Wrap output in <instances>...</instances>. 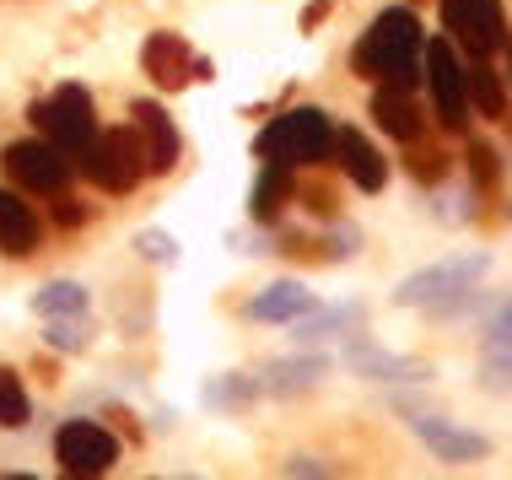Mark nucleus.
<instances>
[{"label": "nucleus", "instance_id": "obj_1", "mask_svg": "<svg viewBox=\"0 0 512 480\" xmlns=\"http://www.w3.org/2000/svg\"><path fill=\"white\" fill-rule=\"evenodd\" d=\"M421 49H426V38H421V22H415V11L394 6V11H383V17L367 27V38L356 44L351 65H356V76L410 92L415 81H421Z\"/></svg>", "mask_w": 512, "mask_h": 480}, {"label": "nucleus", "instance_id": "obj_2", "mask_svg": "<svg viewBox=\"0 0 512 480\" xmlns=\"http://www.w3.org/2000/svg\"><path fill=\"white\" fill-rule=\"evenodd\" d=\"M329 141H335V125H329L324 108H292V114L270 119L259 130L254 152L265 162H286V168H302V162H324Z\"/></svg>", "mask_w": 512, "mask_h": 480}, {"label": "nucleus", "instance_id": "obj_3", "mask_svg": "<svg viewBox=\"0 0 512 480\" xmlns=\"http://www.w3.org/2000/svg\"><path fill=\"white\" fill-rule=\"evenodd\" d=\"M33 119L38 130H44V141L49 146H60L65 157H81L92 141H98V108H92V92L87 87H60L54 98H44V103H33Z\"/></svg>", "mask_w": 512, "mask_h": 480}, {"label": "nucleus", "instance_id": "obj_4", "mask_svg": "<svg viewBox=\"0 0 512 480\" xmlns=\"http://www.w3.org/2000/svg\"><path fill=\"white\" fill-rule=\"evenodd\" d=\"M76 162H81V173H87L103 195H130V189L141 184V173H146V152H141L135 125L130 130H108V135L98 130V141H92Z\"/></svg>", "mask_w": 512, "mask_h": 480}, {"label": "nucleus", "instance_id": "obj_5", "mask_svg": "<svg viewBox=\"0 0 512 480\" xmlns=\"http://www.w3.org/2000/svg\"><path fill=\"white\" fill-rule=\"evenodd\" d=\"M480 276H486V254L442 259V265H426V270H415V276L399 281L394 303L399 308H442V303H453L459 292H469Z\"/></svg>", "mask_w": 512, "mask_h": 480}, {"label": "nucleus", "instance_id": "obj_6", "mask_svg": "<svg viewBox=\"0 0 512 480\" xmlns=\"http://www.w3.org/2000/svg\"><path fill=\"white\" fill-rule=\"evenodd\" d=\"M0 168H6V178L17 189H27V195H60V189L71 184L76 162L49 141H11L6 152H0Z\"/></svg>", "mask_w": 512, "mask_h": 480}, {"label": "nucleus", "instance_id": "obj_7", "mask_svg": "<svg viewBox=\"0 0 512 480\" xmlns=\"http://www.w3.org/2000/svg\"><path fill=\"white\" fill-rule=\"evenodd\" d=\"M442 27H448L475 60H491V54L507 44L502 0H442Z\"/></svg>", "mask_w": 512, "mask_h": 480}, {"label": "nucleus", "instance_id": "obj_8", "mask_svg": "<svg viewBox=\"0 0 512 480\" xmlns=\"http://www.w3.org/2000/svg\"><path fill=\"white\" fill-rule=\"evenodd\" d=\"M421 54H426V87H432L442 130H464L469 125V98H464V65H459V54H453L448 38H432Z\"/></svg>", "mask_w": 512, "mask_h": 480}, {"label": "nucleus", "instance_id": "obj_9", "mask_svg": "<svg viewBox=\"0 0 512 480\" xmlns=\"http://www.w3.org/2000/svg\"><path fill=\"white\" fill-rule=\"evenodd\" d=\"M141 65H146V76L157 81L162 92L189 87L195 76L211 81V60H195V54H189V44H184L178 33H151L146 49H141Z\"/></svg>", "mask_w": 512, "mask_h": 480}, {"label": "nucleus", "instance_id": "obj_10", "mask_svg": "<svg viewBox=\"0 0 512 480\" xmlns=\"http://www.w3.org/2000/svg\"><path fill=\"white\" fill-rule=\"evenodd\" d=\"M54 454H60L65 470L103 475L108 464L119 459V443H114V432L98 427V421H65V427L54 432Z\"/></svg>", "mask_w": 512, "mask_h": 480}, {"label": "nucleus", "instance_id": "obj_11", "mask_svg": "<svg viewBox=\"0 0 512 480\" xmlns=\"http://www.w3.org/2000/svg\"><path fill=\"white\" fill-rule=\"evenodd\" d=\"M130 119H135V135H141V152H146V173H173L178 168V130H173V119L162 114V103H130Z\"/></svg>", "mask_w": 512, "mask_h": 480}, {"label": "nucleus", "instance_id": "obj_12", "mask_svg": "<svg viewBox=\"0 0 512 480\" xmlns=\"http://www.w3.org/2000/svg\"><path fill=\"white\" fill-rule=\"evenodd\" d=\"M410 427H415V437H421L442 464H469V459H486L491 454V443L480 432H464V427H453V421H442V416H421V410H415Z\"/></svg>", "mask_w": 512, "mask_h": 480}, {"label": "nucleus", "instance_id": "obj_13", "mask_svg": "<svg viewBox=\"0 0 512 480\" xmlns=\"http://www.w3.org/2000/svg\"><path fill=\"white\" fill-rule=\"evenodd\" d=\"M329 152L340 157V168L345 178H351L362 195H378L383 184H389V162L378 157V146L367 141V135H356V130H335V141H329Z\"/></svg>", "mask_w": 512, "mask_h": 480}, {"label": "nucleus", "instance_id": "obj_14", "mask_svg": "<svg viewBox=\"0 0 512 480\" xmlns=\"http://www.w3.org/2000/svg\"><path fill=\"white\" fill-rule=\"evenodd\" d=\"M372 119H378L383 135H394V141H405V146H415L426 135L421 108H415V98H410V92H399V87H378V92H372Z\"/></svg>", "mask_w": 512, "mask_h": 480}, {"label": "nucleus", "instance_id": "obj_15", "mask_svg": "<svg viewBox=\"0 0 512 480\" xmlns=\"http://www.w3.org/2000/svg\"><path fill=\"white\" fill-rule=\"evenodd\" d=\"M313 308H318V297L308 292V286L275 281L270 292H259L254 303H248V319L254 324H292V319H302V313H313Z\"/></svg>", "mask_w": 512, "mask_h": 480}, {"label": "nucleus", "instance_id": "obj_16", "mask_svg": "<svg viewBox=\"0 0 512 480\" xmlns=\"http://www.w3.org/2000/svg\"><path fill=\"white\" fill-rule=\"evenodd\" d=\"M38 249V216L33 205L22 195H11V189H0V254L11 259H27Z\"/></svg>", "mask_w": 512, "mask_h": 480}, {"label": "nucleus", "instance_id": "obj_17", "mask_svg": "<svg viewBox=\"0 0 512 480\" xmlns=\"http://www.w3.org/2000/svg\"><path fill=\"white\" fill-rule=\"evenodd\" d=\"M367 319L362 303H340V308H313L302 313V319H292V340H302V346H313V340H335V335H356Z\"/></svg>", "mask_w": 512, "mask_h": 480}, {"label": "nucleus", "instance_id": "obj_18", "mask_svg": "<svg viewBox=\"0 0 512 480\" xmlns=\"http://www.w3.org/2000/svg\"><path fill=\"white\" fill-rule=\"evenodd\" d=\"M351 367L362 378H383V383H426L432 367L415 356H394V351H372V346H351Z\"/></svg>", "mask_w": 512, "mask_h": 480}, {"label": "nucleus", "instance_id": "obj_19", "mask_svg": "<svg viewBox=\"0 0 512 480\" xmlns=\"http://www.w3.org/2000/svg\"><path fill=\"white\" fill-rule=\"evenodd\" d=\"M297 195V178L286 162H265V173H259L254 184V200H248V211H254V222H275L281 216V205H292Z\"/></svg>", "mask_w": 512, "mask_h": 480}, {"label": "nucleus", "instance_id": "obj_20", "mask_svg": "<svg viewBox=\"0 0 512 480\" xmlns=\"http://www.w3.org/2000/svg\"><path fill=\"white\" fill-rule=\"evenodd\" d=\"M324 373H329L324 356H297V362H275V367H270V373H265V389H270V394H302V389H313Z\"/></svg>", "mask_w": 512, "mask_h": 480}, {"label": "nucleus", "instance_id": "obj_21", "mask_svg": "<svg viewBox=\"0 0 512 480\" xmlns=\"http://www.w3.org/2000/svg\"><path fill=\"white\" fill-rule=\"evenodd\" d=\"M464 98L480 108L486 119H502L507 114V92H502V81H496V71L486 60L475 65V71H464Z\"/></svg>", "mask_w": 512, "mask_h": 480}, {"label": "nucleus", "instance_id": "obj_22", "mask_svg": "<svg viewBox=\"0 0 512 480\" xmlns=\"http://www.w3.org/2000/svg\"><path fill=\"white\" fill-rule=\"evenodd\" d=\"M33 313H38V319H71V313H87V286L49 281L44 292L33 297Z\"/></svg>", "mask_w": 512, "mask_h": 480}, {"label": "nucleus", "instance_id": "obj_23", "mask_svg": "<svg viewBox=\"0 0 512 480\" xmlns=\"http://www.w3.org/2000/svg\"><path fill=\"white\" fill-rule=\"evenodd\" d=\"M0 427L6 432L27 427V389H22V378L11 373V367H0Z\"/></svg>", "mask_w": 512, "mask_h": 480}, {"label": "nucleus", "instance_id": "obj_24", "mask_svg": "<svg viewBox=\"0 0 512 480\" xmlns=\"http://www.w3.org/2000/svg\"><path fill=\"white\" fill-rule=\"evenodd\" d=\"M87 340H92L87 313H71V319H49V346H54V351H81Z\"/></svg>", "mask_w": 512, "mask_h": 480}, {"label": "nucleus", "instance_id": "obj_25", "mask_svg": "<svg viewBox=\"0 0 512 480\" xmlns=\"http://www.w3.org/2000/svg\"><path fill=\"white\" fill-rule=\"evenodd\" d=\"M469 173H475L480 189H491L496 178H502V157H496L486 141H469Z\"/></svg>", "mask_w": 512, "mask_h": 480}, {"label": "nucleus", "instance_id": "obj_26", "mask_svg": "<svg viewBox=\"0 0 512 480\" xmlns=\"http://www.w3.org/2000/svg\"><path fill=\"white\" fill-rule=\"evenodd\" d=\"M480 335H486V351H512V303H502L486 319V329H480Z\"/></svg>", "mask_w": 512, "mask_h": 480}, {"label": "nucleus", "instance_id": "obj_27", "mask_svg": "<svg viewBox=\"0 0 512 480\" xmlns=\"http://www.w3.org/2000/svg\"><path fill=\"white\" fill-rule=\"evenodd\" d=\"M410 178L415 184H442V178H448V157L442 152H415L410 157Z\"/></svg>", "mask_w": 512, "mask_h": 480}, {"label": "nucleus", "instance_id": "obj_28", "mask_svg": "<svg viewBox=\"0 0 512 480\" xmlns=\"http://www.w3.org/2000/svg\"><path fill=\"white\" fill-rule=\"evenodd\" d=\"M135 249H141L146 259H162V265H168V259L178 254V249H173V238H168V232H141V238H135Z\"/></svg>", "mask_w": 512, "mask_h": 480}, {"label": "nucleus", "instance_id": "obj_29", "mask_svg": "<svg viewBox=\"0 0 512 480\" xmlns=\"http://www.w3.org/2000/svg\"><path fill=\"white\" fill-rule=\"evenodd\" d=\"M486 383L491 389H512V351H491L486 356Z\"/></svg>", "mask_w": 512, "mask_h": 480}, {"label": "nucleus", "instance_id": "obj_30", "mask_svg": "<svg viewBox=\"0 0 512 480\" xmlns=\"http://www.w3.org/2000/svg\"><path fill=\"white\" fill-rule=\"evenodd\" d=\"M54 222H60V227H81V222H87V205L60 200V205H54Z\"/></svg>", "mask_w": 512, "mask_h": 480}, {"label": "nucleus", "instance_id": "obj_31", "mask_svg": "<svg viewBox=\"0 0 512 480\" xmlns=\"http://www.w3.org/2000/svg\"><path fill=\"white\" fill-rule=\"evenodd\" d=\"M308 205L318 216H335V200H329V189H308Z\"/></svg>", "mask_w": 512, "mask_h": 480}, {"label": "nucleus", "instance_id": "obj_32", "mask_svg": "<svg viewBox=\"0 0 512 480\" xmlns=\"http://www.w3.org/2000/svg\"><path fill=\"white\" fill-rule=\"evenodd\" d=\"M324 17H329V0H313V6L302 11V27H318V22H324Z\"/></svg>", "mask_w": 512, "mask_h": 480}, {"label": "nucleus", "instance_id": "obj_33", "mask_svg": "<svg viewBox=\"0 0 512 480\" xmlns=\"http://www.w3.org/2000/svg\"><path fill=\"white\" fill-rule=\"evenodd\" d=\"M292 475H297V480H324V470H318V464H313V459H302V464H297V470H292Z\"/></svg>", "mask_w": 512, "mask_h": 480}, {"label": "nucleus", "instance_id": "obj_34", "mask_svg": "<svg viewBox=\"0 0 512 480\" xmlns=\"http://www.w3.org/2000/svg\"><path fill=\"white\" fill-rule=\"evenodd\" d=\"M65 480H103V475H87V470H65Z\"/></svg>", "mask_w": 512, "mask_h": 480}, {"label": "nucleus", "instance_id": "obj_35", "mask_svg": "<svg viewBox=\"0 0 512 480\" xmlns=\"http://www.w3.org/2000/svg\"><path fill=\"white\" fill-rule=\"evenodd\" d=\"M0 480H33V475H0Z\"/></svg>", "mask_w": 512, "mask_h": 480}, {"label": "nucleus", "instance_id": "obj_36", "mask_svg": "<svg viewBox=\"0 0 512 480\" xmlns=\"http://www.w3.org/2000/svg\"><path fill=\"white\" fill-rule=\"evenodd\" d=\"M507 54H512V44H507Z\"/></svg>", "mask_w": 512, "mask_h": 480}, {"label": "nucleus", "instance_id": "obj_37", "mask_svg": "<svg viewBox=\"0 0 512 480\" xmlns=\"http://www.w3.org/2000/svg\"><path fill=\"white\" fill-rule=\"evenodd\" d=\"M507 216H512V211H507Z\"/></svg>", "mask_w": 512, "mask_h": 480}]
</instances>
